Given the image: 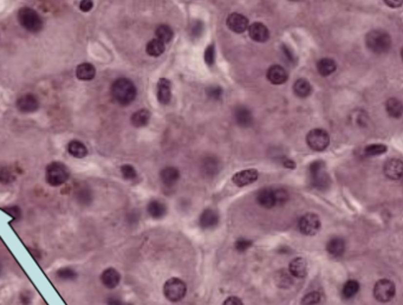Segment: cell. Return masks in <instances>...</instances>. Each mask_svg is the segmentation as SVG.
<instances>
[{
  "mask_svg": "<svg viewBox=\"0 0 403 305\" xmlns=\"http://www.w3.org/2000/svg\"><path fill=\"white\" fill-rule=\"evenodd\" d=\"M136 86L128 78H119L111 85V96L115 102L121 105H128L135 100Z\"/></svg>",
  "mask_w": 403,
  "mask_h": 305,
  "instance_id": "cell-1",
  "label": "cell"
},
{
  "mask_svg": "<svg viewBox=\"0 0 403 305\" xmlns=\"http://www.w3.org/2000/svg\"><path fill=\"white\" fill-rule=\"evenodd\" d=\"M365 43L366 46L373 52L382 54V52H387L390 49L391 38L385 31L374 30L366 35Z\"/></svg>",
  "mask_w": 403,
  "mask_h": 305,
  "instance_id": "cell-2",
  "label": "cell"
},
{
  "mask_svg": "<svg viewBox=\"0 0 403 305\" xmlns=\"http://www.w3.org/2000/svg\"><path fill=\"white\" fill-rule=\"evenodd\" d=\"M18 20L21 26L29 32H39L43 27V20L37 11L30 7H23L18 12Z\"/></svg>",
  "mask_w": 403,
  "mask_h": 305,
  "instance_id": "cell-3",
  "label": "cell"
},
{
  "mask_svg": "<svg viewBox=\"0 0 403 305\" xmlns=\"http://www.w3.org/2000/svg\"><path fill=\"white\" fill-rule=\"evenodd\" d=\"M69 179V170L60 162H52L46 168V183L52 187L61 186Z\"/></svg>",
  "mask_w": 403,
  "mask_h": 305,
  "instance_id": "cell-4",
  "label": "cell"
},
{
  "mask_svg": "<svg viewBox=\"0 0 403 305\" xmlns=\"http://www.w3.org/2000/svg\"><path fill=\"white\" fill-rule=\"evenodd\" d=\"M187 292V286L183 281L179 278H170L164 283L163 293L164 297L172 303H178L183 299Z\"/></svg>",
  "mask_w": 403,
  "mask_h": 305,
  "instance_id": "cell-5",
  "label": "cell"
},
{
  "mask_svg": "<svg viewBox=\"0 0 403 305\" xmlns=\"http://www.w3.org/2000/svg\"><path fill=\"white\" fill-rule=\"evenodd\" d=\"M310 176H311L312 184L316 188L324 191L329 187L330 178L323 161H315L310 164Z\"/></svg>",
  "mask_w": 403,
  "mask_h": 305,
  "instance_id": "cell-6",
  "label": "cell"
},
{
  "mask_svg": "<svg viewBox=\"0 0 403 305\" xmlns=\"http://www.w3.org/2000/svg\"><path fill=\"white\" fill-rule=\"evenodd\" d=\"M396 286L389 279H380L374 286V297L380 303H387L395 297Z\"/></svg>",
  "mask_w": 403,
  "mask_h": 305,
  "instance_id": "cell-7",
  "label": "cell"
},
{
  "mask_svg": "<svg viewBox=\"0 0 403 305\" xmlns=\"http://www.w3.org/2000/svg\"><path fill=\"white\" fill-rule=\"evenodd\" d=\"M306 143L315 152H323L330 143V136L325 130L313 129L306 135Z\"/></svg>",
  "mask_w": 403,
  "mask_h": 305,
  "instance_id": "cell-8",
  "label": "cell"
},
{
  "mask_svg": "<svg viewBox=\"0 0 403 305\" xmlns=\"http://www.w3.org/2000/svg\"><path fill=\"white\" fill-rule=\"evenodd\" d=\"M299 231L305 236H315L321 229V220L318 215L307 213L299 220Z\"/></svg>",
  "mask_w": 403,
  "mask_h": 305,
  "instance_id": "cell-9",
  "label": "cell"
},
{
  "mask_svg": "<svg viewBox=\"0 0 403 305\" xmlns=\"http://www.w3.org/2000/svg\"><path fill=\"white\" fill-rule=\"evenodd\" d=\"M101 283L108 290H114L121 283V273L114 267H108L101 273Z\"/></svg>",
  "mask_w": 403,
  "mask_h": 305,
  "instance_id": "cell-10",
  "label": "cell"
},
{
  "mask_svg": "<svg viewBox=\"0 0 403 305\" xmlns=\"http://www.w3.org/2000/svg\"><path fill=\"white\" fill-rule=\"evenodd\" d=\"M259 173L257 169H245L236 173L232 178V183L238 187H245L258 180Z\"/></svg>",
  "mask_w": 403,
  "mask_h": 305,
  "instance_id": "cell-11",
  "label": "cell"
},
{
  "mask_svg": "<svg viewBox=\"0 0 403 305\" xmlns=\"http://www.w3.org/2000/svg\"><path fill=\"white\" fill-rule=\"evenodd\" d=\"M17 108L21 113H33L39 108V101L33 94H25L17 100Z\"/></svg>",
  "mask_w": 403,
  "mask_h": 305,
  "instance_id": "cell-12",
  "label": "cell"
},
{
  "mask_svg": "<svg viewBox=\"0 0 403 305\" xmlns=\"http://www.w3.org/2000/svg\"><path fill=\"white\" fill-rule=\"evenodd\" d=\"M228 29L236 33H242L248 29V19L240 13H232L227 18Z\"/></svg>",
  "mask_w": 403,
  "mask_h": 305,
  "instance_id": "cell-13",
  "label": "cell"
},
{
  "mask_svg": "<svg viewBox=\"0 0 403 305\" xmlns=\"http://www.w3.org/2000/svg\"><path fill=\"white\" fill-rule=\"evenodd\" d=\"M248 33H250V37L258 43H264L270 38V31L264 24L259 23V21H256L251 26H248Z\"/></svg>",
  "mask_w": 403,
  "mask_h": 305,
  "instance_id": "cell-14",
  "label": "cell"
},
{
  "mask_svg": "<svg viewBox=\"0 0 403 305\" xmlns=\"http://www.w3.org/2000/svg\"><path fill=\"white\" fill-rule=\"evenodd\" d=\"M384 174L391 180H400L403 174V162L399 159L389 160L384 166Z\"/></svg>",
  "mask_w": 403,
  "mask_h": 305,
  "instance_id": "cell-15",
  "label": "cell"
},
{
  "mask_svg": "<svg viewBox=\"0 0 403 305\" xmlns=\"http://www.w3.org/2000/svg\"><path fill=\"white\" fill-rule=\"evenodd\" d=\"M307 272V265L304 258L297 257V258L291 260L289 265V273L296 278H304Z\"/></svg>",
  "mask_w": 403,
  "mask_h": 305,
  "instance_id": "cell-16",
  "label": "cell"
},
{
  "mask_svg": "<svg viewBox=\"0 0 403 305\" xmlns=\"http://www.w3.org/2000/svg\"><path fill=\"white\" fill-rule=\"evenodd\" d=\"M200 226L203 229H209V228H214L215 226L219 223V215H218L217 211L214 209H205L200 215Z\"/></svg>",
  "mask_w": 403,
  "mask_h": 305,
  "instance_id": "cell-17",
  "label": "cell"
},
{
  "mask_svg": "<svg viewBox=\"0 0 403 305\" xmlns=\"http://www.w3.org/2000/svg\"><path fill=\"white\" fill-rule=\"evenodd\" d=\"M267 80L272 84H282L287 81V71L281 65H273L267 70Z\"/></svg>",
  "mask_w": 403,
  "mask_h": 305,
  "instance_id": "cell-18",
  "label": "cell"
},
{
  "mask_svg": "<svg viewBox=\"0 0 403 305\" xmlns=\"http://www.w3.org/2000/svg\"><path fill=\"white\" fill-rule=\"evenodd\" d=\"M158 99L162 104L169 103L172 99V84L167 78H161L158 83Z\"/></svg>",
  "mask_w": 403,
  "mask_h": 305,
  "instance_id": "cell-19",
  "label": "cell"
},
{
  "mask_svg": "<svg viewBox=\"0 0 403 305\" xmlns=\"http://www.w3.org/2000/svg\"><path fill=\"white\" fill-rule=\"evenodd\" d=\"M326 251L332 257H341L345 252V242L340 237L331 238L326 244Z\"/></svg>",
  "mask_w": 403,
  "mask_h": 305,
  "instance_id": "cell-20",
  "label": "cell"
},
{
  "mask_svg": "<svg viewBox=\"0 0 403 305\" xmlns=\"http://www.w3.org/2000/svg\"><path fill=\"white\" fill-rule=\"evenodd\" d=\"M257 201L260 206L265 207V208H272L277 205L276 199H274V192L270 188L262 189L257 195Z\"/></svg>",
  "mask_w": 403,
  "mask_h": 305,
  "instance_id": "cell-21",
  "label": "cell"
},
{
  "mask_svg": "<svg viewBox=\"0 0 403 305\" xmlns=\"http://www.w3.org/2000/svg\"><path fill=\"white\" fill-rule=\"evenodd\" d=\"M96 76V69L90 63L80 64L76 69V77L80 81H91Z\"/></svg>",
  "mask_w": 403,
  "mask_h": 305,
  "instance_id": "cell-22",
  "label": "cell"
},
{
  "mask_svg": "<svg viewBox=\"0 0 403 305\" xmlns=\"http://www.w3.org/2000/svg\"><path fill=\"white\" fill-rule=\"evenodd\" d=\"M160 176L162 183L166 186H173V184L178 183L179 178H180V172L175 167H166L161 170Z\"/></svg>",
  "mask_w": 403,
  "mask_h": 305,
  "instance_id": "cell-23",
  "label": "cell"
},
{
  "mask_svg": "<svg viewBox=\"0 0 403 305\" xmlns=\"http://www.w3.org/2000/svg\"><path fill=\"white\" fill-rule=\"evenodd\" d=\"M147 211L148 214L154 218V219H161V218H163L167 213V207L163 203H161V201L153 200L148 203Z\"/></svg>",
  "mask_w": 403,
  "mask_h": 305,
  "instance_id": "cell-24",
  "label": "cell"
},
{
  "mask_svg": "<svg viewBox=\"0 0 403 305\" xmlns=\"http://www.w3.org/2000/svg\"><path fill=\"white\" fill-rule=\"evenodd\" d=\"M234 117H236V121L238 124L242 125V127H250L252 122H253L252 113L245 107L237 108L236 111H234Z\"/></svg>",
  "mask_w": 403,
  "mask_h": 305,
  "instance_id": "cell-25",
  "label": "cell"
},
{
  "mask_svg": "<svg viewBox=\"0 0 403 305\" xmlns=\"http://www.w3.org/2000/svg\"><path fill=\"white\" fill-rule=\"evenodd\" d=\"M293 91H295L296 96L301 97V99H305V97H307L311 94L312 86L306 80L299 78V80H297L295 84H293Z\"/></svg>",
  "mask_w": 403,
  "mask_h": 305,
  "instance_id": "cell-26",
  "label": "cell"
},
{
  "mask_svg": "<svg viewBox=\"0 0 403 305\" xmlns=\"http://www.w3.org/2000/svg\"><path fill=\"white\" fill-rule=\"evenodd\" d=\"M337 65L332 58H322L317 63V70L322 76H330L331 74H334Z\"/></svg>",
  "mask_w": 403,
  "mask_h": 305,
  "instance_id": "cell-27",
  "label": "cell"
},
{
  "mask_svg": "<svg viewBox=\"0 0 403 305\" xmlns=\"http://www.w3.org/2000/svg\"><path fill=\"white\" fill-rule=\"evenodd\" d=\"M360 291V283L355 279H349L344 283L342 287V297L344 299H352Z\"/></svg>",
  "mask_w": 403,
  "mask_h": 305,
  "instance_id": "cell-28",
  "label": "cell"
},
{
  "mask_svg": "<svg viewBox=\"0 0 403 305\" xmlns=\"http://www.w3.org/2000/svg\"><path fill=\"white\" fill-rule=\"evenodd\" d=\"M68 152L70 155H72L74 158L77 159L85 158V156L88 155V149H86L85 145L81 141H76V140L71 141L68 144Z\"/></svg>",
  "mask_w": 403,
  "mask_h": 305,
  "instance_id": "cell-29",
  "label": "cell"
},
{
  "mask_svg": "<svg viewBox=\"0 0 403 305\" xmlns=\"http://www.w3.org/2000/svg\"><path fill=\"white\" fill-rule=\"evenodd\" d=\"M150 121V113L145 109L136 111L135 114L131 116V124L136 128H141L147 125Z\"/></svg>",
  "mask_w": 403,
  "mask_h": 305,
  "instance_id": "cell-30",
  "label": "cell"
},
{
  "mask_svg": "<svg viewBox=\"0 0 403 305\" xmlns=\"http://www.w3.org/2000/svg\"><path fill=\"white\" fill-rule=\"evenodd\" d=\"M56 278L60 282H74L78 278V273L72 267H60L56 272Z\"/></svg>",
  "mask_w": 403,
  "mask_h": 305,
  "instance_id": "cell-31",
  "label": "cell"
},
{
  "mask_svg": "<svg viewBox=\"0 0 403 305\" xmlns=\"http://www.w3.org/2000/svg\"><path fill=\"white\" fill-rule=\"evenodd\" d=\"M385 109H387L388 114L390 115L391 117L400 119V117L402 116V113H403L402 103L400 102L397 99H389L387 102H385Z\"/></svg>",
  "mask_w": 403,
  "mask_h": 305,
  "instance_id": "cell-32",
  "label": "cell"
},
{
  "mask_svg": "<svg viewBox=\"0 0 403 305\" xmlns=\"http://www.w3.org/2000/svg\"><path fill=\"white\" fill-rule=\"evenodd\" d=\"M274 281H276L277 286L282 287V289H289L291 285L293 284L292 276L290 275L289 271H279L276 276H274Z\"/></svg>",
  "mask_w": 403,
  "mask_h": 305,
  "instance_id": "cell-33",
  "label": "cell"
},
{
  "mask_svg": "<svg viewBox=\"0 0 403 305\" xmlns=\"http://www.w3.org/2000/svg\"><path fill=\"white\" fill-rule=\"evenodd\" d=\"M145 51H147V54L149 56L159 57V56H161L164 52V44L156 38L152 39L150 41H148Z\"/></svg>",
  "mask_w": 403,
  "mask_h": 305,
  "instance_id": "cell-34",
  "label": "cell"
},
{
  "mask_svg": "<svg viewBox=\"0 0 403 305\" xmlns=\"http://www.w3.org/2000/svg\"><path fill=\"white\" fill-rule=\"evenodd\" d=\"M156 39L162 41L163 44L169 43L173 39V30L168 25H160L155 31Z\"/></svg>",
  "mask_w": 403,
  "mask_h": 305,
  "instance_id": "cell-35",
  "label": "cell"
},
{
  "mask_svg": "<svg viewBox=\"0 0 403 305\" xmlns=\"http://www.w3.org/2000/svg\"><path fill=\"white\" fill-rule=\"evenodd\" d=\"M322 301V293L318 291H311V292L306 293L302 299V304L303 305H317L321 303Z\"/></svg>",
  "mask_w": 403,
  "mask_h": 305,
  "instance_id": "cell-36",
  "label": "cell"
},
{
  "mask_svg": "<svg viewBox=\"0 0 403 305\" xmlns=\"http://www.w3.org/2000/svg\"><path fill=\"white\" fill-rule=\"evenodd\" d=\"M387 152V145L382 144V143H375V144H369L368 147L364 149V153L368 156H377L381 155V154Z\"/></svg>",
  "mask_w": 403,
  "mask_h": 305,
  "instance_id": "cell-37",
  "label": "cell"
},
{
  "mask_svg": "<svg viewBox=\"0 0 403 305\" xmlns=\"http://www.w3.org/2000/svg\"><path fill=\"white\" fill-rule=\"evenodd\" d=\"M121 173L123 178L127 179V180H133V179L136 178V170L131 164H123L121 167Z\"/></svg>",
  "mask_w": 403,
  "mask_h": 305,
  "instance_id": "cell-38",
  "label": "cell"
},
{
  "mask_svg": "<svg viewBox=\"0 0 403 305\" xmlns=\"http://www.w3.org/2000/svg\"><path fill=\"white\" fill-rule=\"evenodd\" d=\"M203 58H205V61L208 65H213L214 64V60H215V46L214 44H211V45H208V47L206 49L205 51V56H203Z\"/></svg>",
  "mask_w": 403,
  "mask_h": 305,
  "instance_id": "cell-39",
  "label": "cell"
},
{
  "mask_svg": "<svg viewBox=\"0 0 403 305\" xmlns=\"http://www.w3.org/2000/svg\"><path fill=\"white\" fill-rule=\"evenodd\" d=\"M252 246V242L250 239H246V238H240L236 242V248L239 252H245L246 250H248Z\"/></svg>",
  "mask_w": 403,
  "mask_h": 305,
  "instance_id": "cell-40",
  "label": "cell"
},
{
  "mask_svg": "<svg viewBox=\"0 0 403 305\" xmlns=\"http://www.w3.org/2000/svg\"><path fill=\"white\" fill-rule=\"evenodd\" d=\"M274 192V199H276V203H284L289 200V194L285 189H277Z\"/></svg>",
  "mask_w": 403,
  "mask_h": 305,
  "instance_id": "cell-41",
  "label": "cell"
},
{
  "mask_svg": "<svg viewBox=\"0 0 403 305\" xmlns=\"http://www.w3.org/2000/svg\"><path fill=\"white\" fill-rule=\"evenodd\" d=\"M207 94H208V96L211 97V99L219 100L220 97L222 96V89H221L220 86H211V88H208V90H207Z\"/></svg>",
  "mask_w": 403,
  "mask_h": 305,
  "instance_id": "cell-42",
  "label": "cell"
},
{
  "mask_svg": "<svg viewBox=\"0 0 403 305\" xmlns=\"http://www.w3.org/2000/svg\"><path fill=\"white\" fill-rule=\"evenodd\" d=\"M105 305H133L129 302H125L121 299L120 297H116V296H111L107 299L105 302Z\"/></svg>",
  "mask_w": 403,
  "mask_h": 305,
  "instance_id": "cell-43",
  "label": "cell"
},
{
  "mask_svg": "<svg viewBox=\"0 0 403 305\" xmlns=\"http://www.w3.org/2000/svg\"><path fill=\"white\" fill-rule=\"evenodd\" d=\"M13 178H12V174H11V172L8 169H2L0 170V181L1 183H10V181H12Z\"/></svg>",
  "mask_w": 403,
  "mask_h": 305,
  "instance_id": "cell-44",
  "label": "cell"
},
{
  "mask_svg": "<svg viewBox=\"0 0 403 305\" xmlns=\"http://www.w3.org/2000/svg\"><path fill=\"white\" fill-rule=\"evenodd\" d=\"M5 211H6L11 217L15 218V219H19V218H20V209H19V207H8V208H5Z\"/></svg>",
  "mask_w": 403,
  "mask_h": 305,
  "instance_id": "cell-45",
  "label": "cell"
},
{
  "mask_svg": "<svg viewBox=\"0 0 403 305\" xmlns=\"http://www.w3.org/2000/svg\"><path fill=\"white\" fill-rule=\"evenodd\" d=\"M92 6H94V2L91 1V0H84L80 4V8L81 11H83V12H89V11L91 10Z\"/></svg>",
  "mask_w": 403,
  "mask_h": 305,
  "instance_id": "cell-46",
  "label": "cell"
},
{
  "mask_svg": "<svg viewBox=\"0 0 403 305\" xmlns=\"http://www.w3.org/2000/svg\"><path fill=\"white\" fill-rule=\"evenodd\" d=\"M222 305H243V303L240 298L232 296V297H228L227 299H226Z\"/></svg>",
  "mask_w": 403,
  "mask_h": 305,
  "instance_id": "cell-47",
  "label": "cell"
},
{
  "mask_svg": "<svg viewBox=\"0 0 403 305\" xmlns=\"http://www.w3.org/2000/svg\"><path fill=\"white\" fill-rule=\"evenodd\" d=\"M21 305H31V295L30 292H21L19 296Z\"/></svg>",
  "mask_w": 403,
  "mask_h": 305,
  "instance_id": "cell-48",
  "label": "cell"
},
{
  "mask_svg": "<svg viewBox=\"0 0 403 305\" xmlns=\"http://www.w3.org/2000/svg\"><path fill=\"white\" fill-rule=\"evenodd\" d=\"M385 4L390 7H400L402 5V0H399V1H389V0H385Z\"/></svg>",
  "mask_w": 403,
  "mask_h": 305,
  "instance_id": "cell-49",
  "label": "cell"
},
{
  "mask_svg": "<svg viewBox=\"0 0 403 305\" xmlns=\"http://www.w3.org/2000/svg\"><path fill=\"white\" fill-rule=\"evenodd\" d=\"M284 166L286 168H295L296 163L293 161H291V160H286L284 162Z\"/></svg>",
  "mask_w": 403,
  "mask_h": 305,
  "instance_id": "cell-50",
  "label": "cell"
},
{
  "mask_svg": "<svg viewBox=\"0 0 403 305\" xmlns=\"http://www.w3.org/2000/svg\"><path fill=\"white\" fill-rule=\"evenodd\" d=\"M1 270H2V267H1V264H0V276H1Z\"/></svg>",
  "mask_w": 403,
  "mask_h": 305,
  "instance_id": "cell-51",
  "label": "cell"
}]
</instances>
